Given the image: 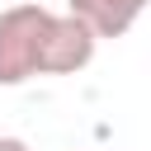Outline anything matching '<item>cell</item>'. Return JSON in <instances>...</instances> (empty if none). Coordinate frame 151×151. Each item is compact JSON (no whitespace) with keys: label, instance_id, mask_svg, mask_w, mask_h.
I'll list each match as a JSON object with an SVG mask.
<instances>
[{"label":"cell","instance_id":"6da1fadb","mask_svg":"<svg viewBox=\"0 0 151 151\" xmlns=\"http://www.w3.org/2000/svg\"><path fill=\"white\" fill-rule=\"evenodd\" d=\"M94 28L85 19L52 14L47 5H9L0 9V85H28L33 76H76L94 61Z\"/></svg>","mask_w":151,"mask_h":151},{"label":"cell","instance_id":"7a4b0ae2","mask_svg":"<svg viewBox=\"0 0 151 151\" xmlns=\"http://www.w3.org/2000/svg\"><path fill=\"white\" fill-rule=\"evenodd\" d=\"M146 5H151V0H66V9H71L76 19H85V24L94 28V38H123V33L142 19Z\"/></svg>","mask_w":151,"mask_h":151},{"label":"cell","instance_id":"3957f363","mask_svg":"<svg viewBox=\"0 0 151 151\" xmlns=\"http://www.w3.org/2000/svg\"><path fill=\"white\" fill-rule=\"evenodd\" d=\"M0 151H28L24 137H0Z\"/></svg>","mask_w":151,"mask_h":151}]
</instances>
